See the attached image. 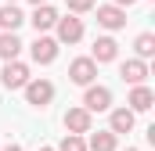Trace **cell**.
<instances>
[{"label":"cell","instance_id":"obj_11","mask_svg":"<svg viewBox=\"0 0 155 151\" xmlns=\"http://www.w3.org/2000/svg\"><path fill=\"white\" fill-rule=\"evenodd\" d=\"M65 130L76 133V137L90 133V112H87V108H69V112H65Z\"/></svg>","mask_w":155,"mask_h":151},{"label":"cell","instance_id":"obj_23","mask_svg":"<svg viewBox=\"0 0 155 151\" xmlns=\"http://www.w3.org/2000/svg\"><path fill=\"white\" fill-rule=\"evenodd\" d=\"M33 4H36V7H40V4H47V0H33Z\"/></svg>","mask_w":155,"mask_h":151},{"label":"cell","instance_id":"obj_10","mask_svg":"<svg viewBox=\"0 0 155 151\" xmlns=\"http://www.w3.org/2000/svg\"><path fill=\"white\" fill-rule=\"evenodd\" d=\"M58 18H61V14H58V11H54L51 4H40L36 11H33V18H29V22H33L36 36H43L47 29H54V25H58Z\"/></svg>","mask_w":155,"mask_h":151},{"label":"cell","instance_id":"obj_24","mask_svg":"<svg viewBox=\"0 0 155 151\" xmlns=\"http://www.w3.org/2000/svg\"><path fill=\"white\" fill-rule=\"evenodd\" d=\"M7 4H18V0H7Z\"/></svg>","mask_w":155,"mask_h":151},{"label":"cell","instance_id":"obj_7","mask_svg":"<svg viewBox=\"0 0 155 151\" xmlns=\"http://www.w3.org/2000/svg\"><path fill=\"white\" fill-rule=\"evenodd\" d=\"M119 58V43L112 36H97L94 40V47H90V61L94 65H105V61H116Z\"/></svg>","mask_w":155,"mask_h":151},{"label":"cell","instance_id":"obj_4","mask_svg":"<svg viewBox=\"0 0 155 151\" xmlns=\"http://www.w3.org/2000/svg\"><path fill=\"white\" fill-rule=\"evenodd\" d=\"M54 29H58V47H61V43H79V40H83V18H76V14H69V18H58V25H54Z\"/></svg>","mask_w":155,"mask_h":151},{"label":"cell","instance_id":"obj_8","mask_svg":"<svg viewBox=\"0 0 155 151\" xmlns=\"http://www.w3.org/2000/svg\"><path fill=\"white\" fill-rule=\"evenodd\" d=\"M29 54H33L36 65H51V61L58 58V40L54 36H36V43L29 47Z\"/></svg>","mask_w":155,"mask_h":151},{"label":"cell","instance_id":"obj_5","mask_svg":"<svg viewBox=\"0 0 155 151\" xmlns=\"http://www.w3.org/2000/svg\"><path fill=\"white\" fill-rule=\"evenodd\" d=\"M69 79H72L76 86H90V83L97 79V65H94L90 58H76V61L69 65Z\"/></svg>","mask_w":155,"mask_h":151},{"label":"cell","instance_id":"obj_21","mask_svg":"<svg viewBox=\"0 0 155 151\" xmlns=\"http://www.w3.org/2000/svg\"><path fill=\"white\" fill-rule=\"evenodd\" d=\"M0 151H22V148H18V144H7V148H0Z\"/></svg>","mask_w":155,"mask_h":151},{"label":"cell","instance_id":"obj_14","mask_svg":"<svg viewBox=\"0 0 155 151\" xmlns=\"http://www.w3.org/2000/svg\"><path fill=\"white\" fill-rule=\"evenodd\" d=\"M18 54H22V40L15 36V33H0V61L7 65V61H18Z\"/></svg>","mask_w":155,"mask_h":151},{"label":"cell","instance_id":"obj_15","mask_svg":"<svg viewBox=\"0 0 155 151\" xmlns=\"http://www.w3.org/2000/svg\"><path fill=\"white\" fill-rule=\"evenodd\" d=\"M22 22H25V14L18 11V4H4V7H0V29H4V33H15Z\"/></svg>","mask_w":155,"mask_h":151},{"label":"cell","instance_id":"obj_20","mask_svg":"<svg viewBox=\"0 0 155 151\" xmlns=\"http://www.w3.org/2000/svg\"><path fill=\"white\" fill-rule=\"evenodd\" d=\"M112 4H116V7H123V11H126V7H134L137 0H112Z\"/></svg>","mask_w":155,"mask_h":151},{"label":"cell","instance_id":"obj_22","mask_svg":"<svg viewBox=\"0 0 155 151\" xmlns=\"http://www.w3.org/2000/svg\"><path fill=\"white\" fill-rule=\"evenodd\" d=\"M36 151H54V148H47V144H43V148H36Z\"/></svg>","mask_w":155,"mask_h":151},{"label":"cell","instance_id":"obj_12","mask_svg":"<svg viewBox=\"0 0 155 151\" xmlns=\"http://www.w3.org/2000/svg\"><path fill=\"white\" fill-rule=\"evenodd\" d=\"M134 122H137V115L130 112V108H112V119H108V133H130L134 130Z\"/></svg>","mask_w":155,"mask_h":151},{"label":"cell","instance_id":"obj_2","mask_svg":"<svg viewBox=\"0 0 155 151\" xmlns=\"http://www.w3.org/2000/svg\"><path fill=\"white\" fill-rule=\"evenodd\" d=\"M79 108H87L90 115H94V112H108V108H112V90H108V86L90 83V86H87V94H83V104H79Z\"/></svg>","mask_w":155,"mask_h":151},{"label":"cell","instance_id":"obj_9","mask_svg":"<svg viewBox=\"0 0 155 151\" xmlns=\"http://www.w3.org/2000/svg\"><path fill=\"white\" fill-rule=\"evenodd\" d=\"M119 76H123V83H130V86H144V79H148V61L130 58V61L119 65Z\"/></svg>","mask_w":155,"mask_h":151},{"label":"cell","instance_id":"obj_16","mask_svg":"<svg viewBox=\"0 0 155 151\" xmlns=\"http://www.w3.org/2000/svg\"><path fill=\"white\" fill-rule=\"evenodd\" d=\"M119 137L116 133H108V130H97V133H90V140H87V151H116Z\"/></svg>","mask_w":155,"mask_h":151},{"label":"cell","instance_id":"obj_3","mask_svg":"<svg viewBox=\"0 0 155 151\" xmlns=\"http://www.w3.org/2000/svg\"><path fill=\"white\" fill-rule=\"evenodd\" d=\"M29 79H33V76H29V65H25V61H7L4 72H0V83H4L7 90H25Z\"/></svg>","mask_w":155,"mask_h":151},{"label":"cell","instance_id":"obj_19","mask_svg":"<svg viewBox=\"0 0 155 151\" xmlns=\"http://www.w3.org/2000/svg\"><path fill=\"white\" fill-rule=\"evenodd\" d=\"M65 7L72 14H87V11H94V0H65Z\"/></svg>","mask_w":155,"mask_h":151},{"label":"cell","instance_id":"obj_6","mask_svg":"<svg viewBox=\"0 0 155 151\" xmlns=\"http://www.w3.org/2000/svg\"><path fill=\"white\" fill-rule=\"evenodd\" d=\"M97 25L108 29V33H116V29L126 25V11L116 7V4H101V7H97Z\"/></svg>","mask_w":155,"mask_h":151},{"label":"cell","instance_id":"obj_13","mask_svg":"<svg viewBox=\"0 0 155 151\" xmlns=\"http://www.w3.org/2000/svg\"><path fill=\"white\" fill-rule=\"evenodd\" d=\"M126 104H130V112L137 115V112H148L155 104V94H152V86H134L130 90V97H126Z\"/></svg>","mask_w":155,"mask_h":151},{"label":"cell","instance_id":"obj_25","mask_svg":"<svg viewBox=\"0 0 155 151\" xmlns=\"http://www.w3.org/2000/svg\"><path fill=\"white\" fill-rule=\"evenodd\" d=\"M126 151H137V148H126Z\"/></svg>","mask_w":155,"mask_h":151},{"label":"cell","instance_id":"obj_1","mask_svg":"<svg viewBox=\"0 0 155 151\" xmlns=\"http://www.w3.org/2000/svg\"><path fill=\"white\" fill-rule=\"evenodd\" d=\"M25 101H29L33 108H47V104L54 101V83H51V79H29V83H25Z\"/></svg>","mask_w":155,"mask_h":151},{"label":"cell","instance_id":"obj_18","mask_svg":"<svg viewBox=\"0 0 155 151\" xmlns=\"http://www.w3.org/2000/svg\"><path fill=\"white\" fill-rule=\"evenodd\" d=\"M58 151H87V140L76 137V133H65V140L58 144Z\"/></svg>","mask_w":155,"mask_h":151},{"label":"cell","instance_id":"obj_17","mask_svg":"<svg viewBox=\"0 0 155 151\" xmlns=\"http://www.w3.org/2000/svg\"><path fill=\"white\" fill-rule=\"evenodd\" d=\"M134 50H137V61H148L155 54V36L152 33H141V36L134 40Z\"/></svg>","mask_w":155,"mask_h":151}]
</instances>
